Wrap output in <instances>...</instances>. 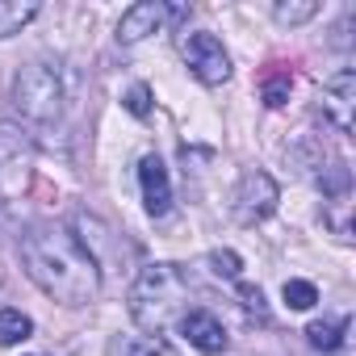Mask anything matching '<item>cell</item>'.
<instances>
[{
    "mask_svg": "<svg viewBox=\"0 0 356 356\" xmlns=\"http://www.w3.org/2000/svg\"><path fill=\"white\" fill-rule=\"evenodd\" d=\"M277 202H281V185L264 168H248L239 176L235 193H231V214H235L239 227H256V222H264L277 210Z\"/></svg>",
    "mask_w": 356,
    "mask_h": 356,
    "instance_id": "cell-4",
    "label": "cell"
},
{
    "mask_svg": "<svg viewBox=\"0 0 356 356\" xmlns=\"http://www.w3.org/2000/svg\"><path fill=\"white\" fill-rule=\"evenodd\" d=\"M22 151H30V138H26L22 122H0V159H13Z\"/></svg>",
    "mask_w": 356,
    "mask_h": 356,
    "instance_id": "cell-15",
    "label": "cell"
},
{
    "mask_svg": "<svg viewBox=\"0 0 356 356\" xmlns=\"http://www.w3.org/2000/svg\"><path fill=\"white\" fill-rule=\"evenodd\" d=\"M126 356H181V352H176L163 335H138V339H130Z\"/></svg>",
    "mask_w": 356,
    "mask_h": 356,
    "instance_id": "cell-16",
    "label": "cell"
},
{
    "mask_svg": "<svg viewBox=\"0 0 356 356\" xmlns=\"http://www.w3.org/2000/svg\"><path fill=\"white\" fill-rule=\"evenodd\" d=\"M323 113L331 118L339 134H352V113H356V72L352 67H339L323 84Z\"/></svg>",
    "mask_w": 356,
    "mask_h": 356,
    "instance_id": "cell-7",
    "label": "cell"
},
{
    "mask_svg": "<svg viewBox=\"0 0 356 356\" xmlns=\"http://www.w3.org/2000/svg\"><path fill=\"white\" fill-rule=\"evenodd\" d=\"M138 185H143V210L151 218H163L172 210V181L159 155H143L138 159Z\"/></svg>",
    "mask_w": 356,
    "mask_h": 356,
    "instance_id": "cell-9",
    "label": "cell"
},
{
    "mask_svg": "<svg viewBox=\"0 0 356 356\" xmlns=\"http://www.w3.org/2000/svg\"><path fill=\"white\" fill-rule=\"evenodd\" d=\"M239 306H243L248 314H256L260 323H268V306H264V289H260V285L239 281Z\"/></svg>",
    "mask_w": 356,
    "mask_h": 356,
    "instance_id": "cell-17",
    "label": "cell"
},
{
    "mask_svg": "<svg viewBox=\"0 0 356 356\" xmlns=\"http://www.w3.org/2000/svg\"><path fill=\"white\" fill-rule=\"evenodd\" d=\"M189 293L193 281L185 277L181 264H147L130 285V314L138 327L159 335L172 323H181V314L189 310Z\"/></svg>",
    "mask_w": 356,
    "mask_h": 356,
    "instance_id": "cell-2",
    "label": "cell"
},
{
    "mask_svg": "<svg viewBox=\"0 0 356 356\" xmlns=\"http://www.w3.org/2000/svg\"><path fill=\"white\" fill-rule=\"evenodd\" d=\"M126 109H130L134 118H147V113H151V88H147V84H134V88L126 92Z\"/></svg>",
    "mask_w": 356,
    "mask_h": 356,
    "instance_id": "cell-20",
    "label": "cell"
},
{
    "mask_svg": "<svg viewBox=\"0 0 356 356\" xmlns=\"http://www.w3.org/2000/svg\"><path fill=\"white\" fill-rule=\"evenodd\" d=\"M26 277L59 306H92L101 298V264L67 227H38L22 239Z\"/></svg>",
    "mask_w": 356,
    "mask_h": 356,
    "instance_id": "cell-1",
    "label": "cell"
},
{
    "mask_svg": "<svg viewBox=\"0 0 356 356\" xmlns=\"http://www.w3.org/2000/svg\"><path fill=\"white\" fill-rule=\"evenodd\" d=\"M181 55H185V67H189L206 88H218V84H227V80H231V55H227V47H222L210 30L185 34Z\"/></svg>",
    "mask_w": 356,
    "mask_h": 356,
    "instance_id": "cell-5",
    "label": "cell"
},
{
    "mask_svg": "<svg viewBox=\"0 0 356 356\" xmlns=\"http://www.w3.org/2000/svg\"><path fill=\"white\" fill-rule=\"evenodd\" d=\"M176 327H181V331H185V339H189L197 352H206V356H218V352H227V348H231V335H227L222 318H218V314H210V310H185Z\"/></svg>",
    "mask_w": 356,
    "mask_h": 356,
    "instance_id": "cell-8",
    "label": "cell"
},
{
    "mask_svg": "<svg viewBox=\"0 0 356 356\" xmlns=\"http://www.w3.org/2000/svg\"><path fill=\"white\" fill-rule=\"evenodd\" d=\"M310 17H318V0H277L273 5V22L277 26H302Z\"/></svg>",
    "mask_w": 356,
    "mask_h": 356,
    "instance_id": "cell-13",
    "label": "cell"
},
{
    "mask_svg": "<svg viewBox=\"0 0 356 356\" xmlns=\"http://www.w3.org/2000/svg\"><path fill=\"white\" fill-rule=\"evenodd\" d=\"M210 264H214V273H218V277H227V281H239V268H243V260H239L235 252H210Z\"/></svg>",
    "mask_w": 356,
    "mask_h": 356,
    "instance_id": "cell-19",
    "label": "cell"
},
{
    "mask_svg": "<svg viewBox=\"0 0 356 356\" xmlns=\"http://www.w3.org/2000/svg\"><path fill=\"white\" fill-rule=\"evenodd\" d=\"M38 13H42L38 0H0V42L13 38V34H22Z\"/></svg>",
    "mask_w": 356,
    "mask_h": 356,
    "instance_id": "cell-10",
    "label": "cell"
},
{
    "mask_svg": "<svg viewBox=\"0 0 356 356\" xmlns=\"http://www.w3.org/2000/svg\"><path fill=\"white\" fill-rule=\"evenodd\" d=\"M30 335H34V318H30V314H22V310H13V306L0 310V348L26 343Z\"/></svg>",
    "mask_w": 356,
    "mask_h": 356,
    "instance_id": "cell-12",
    "label": "cell"
},
{
    "mask_svg": "<svg viewBox=\"0 0 356 356\" xmlns=\"http://www.w3.org/2000/svg\"><path fill=\"white\" fill-rule=\"evenodd\" d=\"M281 298H285V306H289V310H310V306L318 302V289H314V281L293 277V281H285V285H281Z\"/></svg>",
    "mask_w": 356,
    "mask_h": 356,
    "instance_id": "cell-14",
    "label": "cell"
},
{
    "mask_svg": "<svg viewBox=\"0 0 356 356\" xmlns=\"http://www.w3.org/2000/svg\"><path fill=\"white\" fill-rule=\"evenodd\" d=\"M289 84H293V80H289L285 72H281V76H268V80H264V105H268V109L285 105V101H289Z\"/></svg>",
    "mask_w": 356,
    "mask_h": 356,
    "instance_id": "cell-18",
    "label": "cell"
},
{
    "mask_svg": "<svg viewBox=\"0 0 356 356\" xmlns=\"http://www.w3.org/2000/svg\"><path fill=\"white\" fill-rule=\"evenodd\" d=\"M343 335H348V318H343V314H335V318H314V323L306 327V339H310V348H318V352H339V348H343Z\"/></svg>",
    "mask_w": 356,
    "mask_h": 356,
    "instance_id": "cell-11",
    "label": "cell"
},
{
    "mask_svg": "<svg viewBox=\"0 0 356 356\" xmlns=\"http://www.w3.org/2000/svg\"><path fill=\"white\" fill-rule=\"evenodd\" d=\"M63 101H67V88H63V72H59L55 59H34L13 76V109L30 126L59 122Z\"/></svg>",
    "mask_w": 356,
    "mask_h": 356,
    "instance_id": "cell-3",
    "label": "cell"
},
{
    "mask_svg": "<svg viewBox=\"0 0 356 356\" xmlns=\"http://www.w3.org/2000/svg\"><path fill=\"white\" fill-rule=\"evenodd\" d=\"M185 9H172V5H163V0H138V5H130L126 13H122V22H118V42H143V38H151V34H159L172 17H181Z\"/></svg>",
    "mask_w": 356,
    "mask_h": 356,
    "instance_id": "cell-6",
    "label": "cell"
}]
</instances>
